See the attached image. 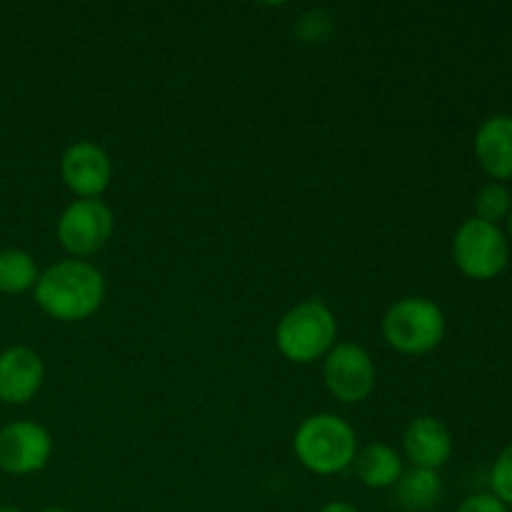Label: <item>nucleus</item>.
I'll use <instances>...</instances> for the list:
<instances>
[{"label":"nucleus","mask_w":512,"mask_h":512,"mask_svg":"<svg viewBox=\"0 0 512 512\" xmlns=\"http://www.w3.org/2000/svg\"><path fill=\"white\" fill-rule=\"evenodd\" d=\"M33 298L48 318L80 323L98 313L103 305L105 278L88 260H60L40 273Z\"/></svg>","instance_id":"obj_1"},{"label":"nucleus","mask_w":512,"mask_h":512,"mask_svg":"<svg viewBox=\"0 0 512 512\" xmlns=\"http://www.w3.org/2000/svg\"><path fill=\"white\" fill-rule=\"evenodd\" d=\"M295 458L315 475L343 473L358 455V438L348 420L333 413L310 415L293 438Z\"/></svg>","instance_id":"obj_2"},{"label":"nucleus","mask_w":512,"mask_h":512,"mask_svg":"<svg viewBox=\"0 0 512 512\" xmlns=\"http://www.w3.org/2000/svg\"><path fill=\"white\" fill-rule=\"evenodd\" d=\"M338 320L318 298L293 305L275 328V345L280 355L295 365H310L335 348Z\"/></svg>","instance_id":"obj_3"},{"label":"nucleus","mask_w":512,"mask_h":512,"mask_svg":"<svg viewBox=\"0 0 512 512\" xmlns=\"http://www.w3.org/2000/svg\"><path fill=\"white\" fill-rule=\"evenodd\" d=\"M445 313L435 300L423 295L400 298L385 310L383 338L403 355H425L445 338Z\"/></svg>","instance_id":"obj_4"},{"label":"nucleus","mask_w":512,"mask_h":512,"mask_svg":"<svg viewBox=\"0 0 512 512\" xmlns=\"http://www.w3.org/2000/svg\"><path fill=\"white\" fill-rule=\"evenodd\" d=\"M453 263L470 280L498 278L510 263L508 235L500 225L468 218L455 230Z\"/></svg>","instance_id":"obj_5"},{"label":"nucleus","mask_w":512,"mask_h":512,"mask_svg":"<svg viewBox=\"0 0 512 512\" xmlns=\"http://www.w3.org/2000/svg\"><path fill=\"white\" fill-rule=\"evenodd\" d=\"M115 228V215L100 198L73 200L60 213L55 235L70 258L83 260L105 248Z\"/></svg>","instance_id":"obj_6"},{"label":"nucleus","mask_w":512,"mask_h":512,"mask_svg":"<svg viewBox=\"0 0 512 512\" xmlns=\"http://www.w3.org/2000/svg\"><path fill=\"white\" fill-rule=\"evenodd\" d=\"M323 378L335 400L345 405L363 403L375 390V363L360 345L335 343V348L325 355Z\"/></svg>","instance_id":"obj_7"},{"label":"nucleus","mask_w":512,"mask_h":512,"mask_svg":"<svg viewBox=\"0 0 512 512\" xmlns=\"http://www.w3.org/2000/svg\"><path fill=\"white\" fill-rule=\"evenodd\" d=\"M53 438L33 420H15L0 430V470L8 475H33L48 465Z\"/></svg>","instance_id":"obj_8"},{"label":"nucleus","mask_w":512,"mask_h":512,"mask_svg":"<svg viewBox=\"0 0 512 512\" xmlns=\"http://www.w3.org/2000/svg\"><path fill=\"white\" fill-rule=\"evenodd\" d=\"M60 175L80 200L100 198L113 180V163L100 145L90 140L73 143L60 158Z\"/></svg>","instance_id":"obj_9"},{"label":"nucleus","mask_w":512,"mask_h":512,"mask_svg":"<svg viewBox=\"0 0 512 512\" xmlns=\"http://www.w3.org/2000/svg\"><path fill=\"white\" fill-rule=\"evenodd\" d=\"M45 365L35 350L15 345L0 353V403L25 405L40 393Z\"/></svg>","instance_id":"obj_10"},{"label":"nucleus","mask_w":512,"mask_h":512,"mask_svg":"<svg viewBox=\"0 0 512 512\" xmlns=\"http://www.w3.org/2000/svg\"><path fill=\"white\" fill-rule=\"evenodd\" d=\"M403 448L413 468L440 470L453 458V435L443 420L420 415L410 420L403 435Z\"/></svg>","instance_id":"obj_11"},{"label":"nucleus","mask_w":512,"mask_h":512,"mask_svg":"<svg viewBox=\"0 0 512 512\" xmlns=\"http://www.w3.org/2000/svg\"><path fill=\"white\" fill-rule=\"evenodd\" d=\"M475 158L495 183L512 180V115H490L475 133Z\"/></svg>","instance_id":"obj_12"},{"label":"nucleus","mask_w":512,"mask_h":512,"mask_svg":"<svg viewBox=\"0 0 512 512\" xmlns=\"http://www.w3.org/2000/svg\"><path fill=\"white\" fill-rule=\"evenodd\" d=\"M353 468L360 483L373 490L395 488L405 470L398 450L385 443H370L360 448L353 460Z\"/></svg>","instance_id":"obj_13"},{"label":"nucleus","mask_w":512,"mask_h":512,"mask_svg":"<svg viewBox=\"0 0 512 512\" xmlns=\"http://www.w3.org/2000/svg\"><path fill=\"white\" fill-rule=\"evenodd\" d=\"M395 500L408 512H428L443 500V478L438 470L410 468L403 470L395 483Z\"/></svg>","instance_id":"obj_14"},{"label":"nucleus","mask_w":512,"mask_h":512,"mask_svg":"<svg viewBox=\"0 0 512 512\" xmlns=\"http://www.w3.org/2000/svg\"><path fill=\"white\" fill-rule=\"evenodd\" d=\"M40 278L38 263L20 248L0 250V293L20 295L35 288Z\"/></svg>","instance_id":"obj_15"},{"label":"nucleus","mask_w":512,"mask_h":512,"mask_svg":"<svg viewBox=\"0 0 512 512\" xmlns=\"http://www.w3.org/2000/svg\"><path fill=\"white\" fill-rule=\"evenodd\" d=\"M473 208H475L473 218L485 220V223L500 225L503 220H508L512 210V193L508 190V185L495 183V180L485 183L483 188L478 190V195H475Z\"/></svg>","instance_id":"obj_16"},{"label":"nucleus","mask_w":512,"mask_h":512,"mask_svg":"<svg viewBox=\"0 0 512 512\" xmlns=\"http://www.w3.org/2000/svg\"><path fill=\"white\" fill-rule=\"evenodd\" d=\"M490 488L505 508H512V443L505 445L495 458L493 470H490Z\"/></svg>","instance_id":"obj_17"},{"label":"nucleus","mask_w":512,"mask_h":512,"mask_svg":"<svg viewBox=\"0 0 512 512\" xmlns=\"http://www.w3.org/2000/svg\"><path fill=\"white\" fill-rule=\"evenodd\" d=\"M455 512H510L493 493H475L465 498Z\"/></svg>","instance_id":"obj_18"},{"label":"nucleus","mask_w":512,"mask_h":512,"mask_svg":"<svg viewBox=\"0 0 512 512\" xmlns=\"http://www.w3.org/2000/svg\"><path fill=\"white\" fill-rule=\"evenodd\" d=\"M320 512H358V508L350 503H345V500H330V503H325Z\"/></svg>","instance_id":"obj_19"},{"label":"nucleus","mask_w":512,"mask_h":512,"mask_svg":"<svg viewBox=\"0 0 512 512\" xmlns=\"http://www.w3.org/2000/svg\"><path fill=\"white\" fill-rule=\"evenodd\" d=\"M505 223H508V240H510V245H512V210H510V215H508V220H505Z\"/></svg>","instance_id":"obj_20"},{"label":"nucleus","mask_w":512,"mask_h":512,"mask_svg":"<svg viewBox=\"0 0 512 512\" xmlns=\"http://www.w3.org/2000/svg\"><path fill=\"white\" fill-rule=\"evenodd\" d=\"M0 512H25V510L13 508V505H3V508H0Z\"/></svg>","instance_id":"obj_21"},{"label":"nucleus","mask_w":512,"mask_h":512,"mask_svg":"<svg viewBox=\"0 0 512 512\" xmlns=\"http://www.w3.org/2000/svg\"><path fill=\"white\" fill-rule=\"evenodd\" d=\"M40 512H68V510H63V508H48V510H40Z\"/></svg>","instance_id":"obj_22"}]
</instances>
